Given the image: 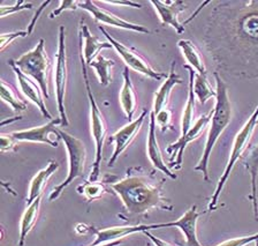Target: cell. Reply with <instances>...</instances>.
I'll use <instances>...</instances> for the list:
<instances>
[{
	"mask_svg": "<svg viewBox=\"0 0 258 246\" xmlns=\"http://www.w3.org/2000/svg\"><path fill=\"white\" fill-rule=\"evenodd\" d=\"M165 179L158 180L153 171L143 168H131L123 178L110 181L108 186L122 201L124 208L133 215H144L152 209L173 211V206L164 196Z\"/></svg>",
	"mask_w": 258,
	"mask_h": 246,
	"instance_id": "6da1fadb",
	"label": "cell"
},
{
	"mask_svg": "<svg viewBox=\"0 0 258 246\" xmlns=\"http://www.w3.org/2000/svg\"><path fill=\"white\" fill-rule=\"evenodd\" d=\"M215 79L217 83L216 106L213 109L212 119L210 122V130L208 133L207 142H205L204 152L202 154L199 164L194 168L195 171H201L203 173V178L205 181H210L208 167L212 149L232 119V104L231 101H229L227 86H226L223 79L220 78V75L217 72L215 73Z\"/></svg>",
	"mask_w": 258,
	"mask_h": 246,
	"instance_id": "7a4b0ae2",
	"label": "cell"
},
{
	"mask_svg": "<svg viewBox=\"0 0 258 246\" xmlns=\"http://www.w3.org/2000/svg\"><path fill=\"white\" fill-rule=\"evenodd\" d=\"M80 59H81V66H82L83 80H84V83H86L89 107H90V127H91L92 138H94V141H95V152H96L95 162L92 164L90 176H89V181H97L100 176V163H102V160H103V146H104L105 138H106L107 124L102 114V111H100L98 104L96 102L94 95H92L90 82H89L87 64H86V60H84L81 47H80Z\"/></svg>",
	"mask_w": 258,
	"mask_h": 246,
	"instance_id": "3957f363",
	"label": "cell"
},
{
	"mask_svg": "<svg viewBox=\"0 0 258 246\" xmlns=\"http://www.w3.org/2000/svg\"><path fill=\"white\" fill-rule=\"evenodd\" d=\"M257 123H258V106L255 109V111L252 112V115L249 117V119L245 122L243 127L237 132L235 139H234L233 148H232L231 155H229V160L227 162V165H226L224 173L219 178V181H218L216 191L213 193L211 200H210L209 211H215L218 205V200H219V196L225 187L226 181H227L229 175H231L234 165L236 164L237 161L241 159V156L243 155V153L247 151V148L249 147L250 140L252 138L253 131H255Z\"/></svg>",
	"mask_w": 258,
	"mask_h": 246,
	"instance_id": "277c9868",
	"label": "cell"
},
{
	"mask_svg": "<svg viewBox=\"0 0 258 246\" xmlns=\"http://www.w3.org/2000/svg\"><path fill=\"white\" fill-rule=\"evenodd\" d=\"M59 135L63 141L68 155V176L61 184L58 185L51 192L48 200L53 201L61 195V193L79 177L84 176V169H86L87 151L84 143L80 139L75 138L74 135L64 132L59 128Z\"/></svg>",
	"mask_w": 258,
	"mask_h": 246,
	"instance_id": "5b68a950",
	"label": "cell"
},
{
	"mask_svg": "<svg viewBox=\"0 0 258 246\" xmlns=\"http://www.w3.org/2000/svg\"><path fill=\"white\" fill-rule=\"evenodd\" d=\"M15 64L24 74L39 84L44 97L48 99L47 80L48 72H50V60L46 56L44 39L40 38L37 45L29 52L22 55L19 59H16Z\"/></svg>",
	"mask_w": 258,
	"mask_h": 246,
	"instance_id": "8992f818",
	"label": "cell"
},
{
	"mask_svg": "<svg viewBox=\"0 0 258 246\" xmlns=\"http://www.w3.org/2000/svg\"><path fill=\"white\" fill-rule=\"evenodd\" d=\"M54 88L56 96V104H58V111L61 119V126H67L68 117L66 114V108H64V96H66L67 88V79H68V64H67V55H66V36H64V27L59 28V43H58V52L55 56L54 64Z\"/></svg>",
	"mask_w": 258,
	"mask_h": 246,
	"instance_id": "52a82bcc",
	"label": "cell"
},
{
	"mask_svg": "<svg viewBox=\"0 0 258 246\" xmlns=\"http://www.w3.org/2000/svg\"><path fill=\"white\" fill-rule=\"evenodd\" d=\"M98 28L99 30L104 34L105 37L107 38V42L111 44L112 47H114L115 51L118 52V55L122 58V60L126 63V65L129 68H132V70L139 72V73L148 76V78H150L152 80L167 79L168 75L156 71L155 68H153L150 64L147 62V59L143 58L139 52H136L135 50H133L131 47L124 45V44L116 41L114 37H112V36L105 30L104 27L98 26Z\"/></svg>",
	"mask_w": 258,
	"mask_h": 246,
	"instance_id": "ba28073f",
	"label": "cell"
},
{
	"mask_svg": "<svg viewBox=\"0 0 258 246\" xmlns=\"http://www.w3.org/2000/svg\"><path fill=\"white\" fill-rule=\"evenodd\" d=\"M201 216V213L197 211V206H192L188 209L179 220L166 222V223H156L145 225V231L152 229H161V228H177L181 230L185 237V243L187 246H202L197 238V221Z\"/></svg>",
	"mask_w": 258,
	"mask_h": 246,
	"instance_id": "9c48e42d",
	"label": "cell"
},
{
	"mask_svg": "<svg viewBox=\"0 0 258 246\" xmlns=\"http://www.w3.org/2000/svg\"><path fill=\"white\" fill-rule=\"evenodd\" d=\"M147 116L148 111L144 109L139 118L133 120V122L127 124L122 128H120L119 131H116L114 134L110 136V141L114 143V152H113V155L111 156L110 161H108V167H114L115 161L119 159V156L126 151L129 144L133 142V140L136 138V135L139 134L140 130L142 128L143 122L147 118Z\"/></svg>",
	"mask_w": 258,
	"mask_h": 246,
	"instance_id": "30bf717a",
	"label": "cell"
},
{
	"mask_svg": "<svg viewBox=\"0 0 258 246\" xmlns=\"http://www.w3.org/2000/svg\"><path fill=\"white\" fill-rule=\"evenodd\" d=\"M235 29V35L244 42L243 44H250V47L258 44V6H252V2L248 3V6L237 14Z\"/></svg>",
	"mask_w": 258,
	"mask_h": 246,
	"instance_id": "8fae6325",
	"label": "cell"
},
{
	"mask_svg": "<svg viewBox=\"0 0 258 246\" xmlns=\"http://www.w3.org/2000/svg\"><path fill=\"white\" fill-rule=\"evenodd\" d=\"M80 9L89 12V13L95 18L96 21L99 23H104V25L120 28V29H124V30L136 31V33H142V34L150 33V30H149L148 28H145L141 25H136V23L128 22L126 20L118 18L116 15L111 13L110 11L100 9V7L96 5V3L91 2V0L80 2Z\"/></svg>",
	"mask_w": 258,
	"mask_h": 246,
	"instance_id": "7c38bea8",
	"label": "cell"
},
{
	"mask_svg": "<svg viewBox=\"0 0 258 246\" xmlns=\"http://www.w3.org/2000/svg\"><path fill=\"white\" fill-rule=\"evenodd\" d=\"M212 114L213 111H210L208 115L202 116L200 119L196 120V123L194 124V126L189 130L187 134L181 135V138L177 140L176 142L172 143L171 146L167 147V153L171 155V160L174 161L175 163L172 168L180 169L182 167V159H183V153H184L185 147H187L191 141L200 138L202 132L207 128L210 122H211Z\"/></svg>",
	"mask_w": 258,
	"mask_h": 246,
	"instance_id": "4fadbf2b",
	"label": "cell"
},
{
	"mask_svg": "<svg viewBox=\"0 0 258 246\" xmlns=\"http://www.w3.org/2000/svg\"><path fill=\"white\" fill-rule=\"evenodd\" d=\"M8 65H10L12 67V70L14 71L23 95L39 109V111L42 112V115L45 117V118H47L48 120L54 119L50 112H48L45 106V102H44V99L45 97H44V94L42 89H40L39 84L37 82H35L34 80L29 78V76L24 74L23 72L16 66L15 60H10V62H8Z\"/></svg>",
	"mask_w": 258,
	"mask_h": 246,
	"instance_id": "5bb4252c",
	"label": "cell"
},
{
	"mask_svg": "<svg viewBox=\"0 0 258 246\" xmlns=\"http://www.w3.org/2000/svg\"><path fill=\"white\" fill-rule=\"evenodd\" d=\"M61 119L55 118L52 119L45 125H42L39 127H32L28 130L15 131L12 132L11 134L13 138L20 142V141H26V142H37V143H46L50 144L51 147L56 148L59 146L58 141L52 140L50 136L52 133L55 135H59V128L56 125H61Z\"/></svg>",
	"mask_w": 258,
	"mask_h": 246,
	"instance_id": "9a60e30c",
	"label": "cell"
},
{
	"mask_svg": "<svg viewBox=\"0 0 258 246\" xmlns=\"http://www.w3.org/2000/svg\"><path fill=\"white\" fill-rule=\"evenodd\" d=\"M160 19L163 26H171L174 28L177 34L184 31V25L179 21V14L187 10V5L183 2H161V0H151L150 2Z\"/></svg>",
	"mask_w": 258,
	"mask_h": 246,
	"instance_id": "2e32d148",
	"label": "cell"
},
{
	"mask_svg": "<svg viewBox=\"0 0 258 246\" xmlns=\"http://www.w3.org/2000/svg\"><path fill=\"white\" fill-rule=\"evenodd\" d=\"M156 115L155 112L151 111L149 114V135H148V141H147V153H148V157L150 160V162L152 163L153 167L157 170H159L161 172H164L165 175L172 179H176V175L173 173L171 170H169L168 167L165 163L163 154H161L158 140H157V135H156Z\"/></svg>",
	"mask_w": 258,
	"mask_h": 246,
	"instance_id": "e0dca14e",
	"label": "cell"
},
{
	"mask_svg": "<svg viewBox=\"0 0 258 246\" xmlns=\"http://www.w3.org/2000/svg\"><path fill=\"white\" fill-rule=\"evenodd\" d=\"M80 47L82 50L84 60L87 65L94 62V60L100 55L99 52L103 49H111L112 45L108 42L99 41L96 36L92 35L89 30L87 25L81 23V31H80Z\"/></svg>",
	"mask_w": 258,
	"mask_h": 246,
	"instance_id": "ac0fdd59",
	"label": "cell"
},
{
	"mask_svg": "<svg viewBox=\"0 0 258 246\" xmlns=\"http://www.w3.org/2000/svg\"><path fill=\"white\" fill-rule=\"evenodd\" d=\"M90 231L94 232L96 235V239L91 246L102 245L106 243H111V241L123 239L124 237L136 232H144L145 225H123V227H112L107 229H95L94 227H90Z\"/></svg>",
	"mask_w": 258,
	"mask_h": 246,
	"instance_id": "d6986e66",
	"label": "cell"
},
{
	"mask_svg": "<svg viewBox=\"0 0 258 246\" xmlns=\"http://www.w3.org/2000/svg\"><path fill=\"white\" fill-rule=\"evenodd\" d=\"M181 83H182V80H181L179 74L175 72V63L173 62L167 79L165 80L163 84H161L158 91L155 94V99H153L152 111L155 112L156 115L159 114L163 109L167 107L172 89L176 86V84H181Z\"/></svg>",
	"mask_w": 258,
	"mask_h": 246,
	"instance_id": "ffe728a7",
	"label": "cell"
},
{
	"mask_svg": "<svg viewBox=\"0 0 258 246\" xmlns=\"http://www.w3.org/2000/svg\"><path fill=\"white\" fill-rule=\"evenodd\" d=\"M120 104L126 118L132 120L137 108V96L131 80V75H129L128 67L124 68L123 71V83L120 91Z\"/></svg>",
	"mask_w": 258,
	"mask_h": 246,
	"instance_id": "44dd1931",
	"label": "cell"
},
{
	"mask_svg": "<svg viewBox=\"0 0 258 246\" xmlns=\"http://www.w3.org/2000/svg\"><path fill=\"white\" fill-rule=\"evenodd\" d=\"M59 169V163L56 161H50L45 168L37 172L34 178H32L29 186V195H28L27 203L28 205L35 201L38 196H42L44 188L50 177Z\"/></svg>",
	"mask_w": 258,
	"mask_h": 246,
	"instance_id": "7402d4cb",
	"label": "cell"
},
{
	"mask_svg": "<svg viewBox=\"0 0 258 246\" xmlns=\"http://www.w3.org/2000/svg\"><path fill=\"white\" fill-rule=\"evenodd\" d=\"M244 167L250 175L251 179V194L249 199L252 203L253 215L255 220L258 221V203H257V175H258V144L250 149L244 159Z\"/></svg>",
	"mask_w": 258,
	"mask_h": 246,
	"instance_id": "603a6c76",
	"label": "cell"
},
{
	"mask_svg": "<svg viewBox=\"0 0 258 246\" xmlns=\"http://www.w3.org/2000/svg\"><path fill=\"white\" fill-rule=\"evenodd\" d=\"M40 204H42V196H38L35 201L28 205L21 217V223H20V238L19 246H23L28 235H29L32 228L35 227L36 222L38 219Z\"/></svg>",
	"mask_w": 258,
	"mask_h": 246,
	"instance_id": "cb8c5ba5",
	"label": "cell"
},
{
	"mask_svg": "<svg viewBox=\"0 0 258 246\" xmlns=\"http://www.w3.org/2000/svg\"><path fill=\"white\" fill-rule=\"evenodd\" d=\"M184 68L189 71V92H188V101L185 103V108L182 114V122H181V135L187 134L189 130L194 126V115H195V102L196 95L194 92V76H195V71L189 65H184Z\"/></svg>",
	"mask_w": 258,
	"mask_h": 246,
	"instance_id": "d4e9b609",
	"label": "cell"
},
{
	"mask_svg": "<svg viewBox=\"0 0 258 246\" xmlns=\"http://www.w3.org/2000/svg\"><path fill=\"white\" fill-rule=\"evenodd\" d=\"M177 46L182 51V55L191 68H194L197 73L203 75L207 74V68H205L203 58H202L195 44H192V42L189 41V39H180L177 42Z\"/></svg>",
	"mask_w": 258,
	"mask_h": 246,
	"instance_id": "484cf974",
	"label": "cell"
},
{
	"mask_svg": "<svg viewBox=\"0 0 258 246\" xmlns=\"http://www.w3.org/2000/svg\"><path fill=\"white\" fill-rule=\"evenodd\" d=\"M0 91H2V100L4 102H6L14 112H22L26 110L27 102L21 99V96L19 95L18 90H16L12 84L2 80V88H0Z\"/></svg>",
	"mask_w": 258,
	"mask_h": 246,
	"instance_id": "4316f807",
	"label": "cell"
},
{
	"mask_svg": "<svg viewBox=\"0 0 258 246\" xmlns=\"http://www.w3.org/2000/svg\"><path fill=\"white\" fill-rule=\"evenodd\" d=\"M194 92L201 104H205L212 97H217V91L212 89L207 74L203 75L197 72H195V76H194Z\"/></svg>",
	"mask_w": 258,
	"mask_h": 246,
	"instance_id": "83f0119b",
	"label": "cell"
},
{
	"mask_svg": "<svg viewBox=\"0 0 258 246\" xmlns=\"http://www.w3.org/2000/svg\"><path fill=\"white\" fill-rule=\"evenodd\" d=\"M89 66L94 68L97 76H98L99 83L102 86H108L110 84V82L112 81L111 71L112 67L114 66V62L112 59H107L103 55H99Z\"/></svg>",
	"mask_w": 258,
	"mask_h": 246,
	"instance_id": "f1b7e54d",
	"label": "cell"
},
{
	"mask_svg": "<svg viewBox=\"0 0 258 246\" xmlns=\"http://www.w3.org/2000/svg\"><path fill=\"white\" fill-rule=\"evenodd\" d=\"M78 191L80 194H83L86 196V199L89 201L98 199L104 194H106L110 191L102 185L100 183H97V181H86V183L80 185L78 187Z\"/></svg>",
	"mask_w": 258,
	"mask_h": 246,
	"instance_id": "f546056e",
	"label": "cell"
},
{
	"mask_svg": "<svg viewBox=\"0 0 258 246\" xmlns=\"http://www.w3.org/2000/svg\"><path fill=\"white\" fill-rule=\"evenodd\" d=\"M31 9H32V5L30 3H26L24 0H19V2L15 3V5H12V6L2 5L0 6V17L5 18V17H7V15L18 13V12H20V11L31 10Z\"/></svg>",
	"mask_w": 258,
	"mask_h": 246,
	"instance_id": "4dcf8cb0",
	"label": "cell"
},
{
	"mask_svg": "<svg viewBox=\"0 0 258 246\" xmlns=\"http://www.w3.org/2000/svg\"><path fill=\"white\" fill-rule=\"evenodd\" d=\"M171 122H172V114H171V110L167 108L163 109L159 114L156 115V123L163 132L167 130H173V127L171 126Z\"/></svg>",
	"mask_w": 258,
	"mask_h": 246,
	"instance_id": "1f68e13d",
	"label": "cell"
},
{
	"mask_svg": "<svg viewBox=\"0 0 258 246\" xmlns=\"http://www.w3.org/2000/svg\"><path fill=\"white\" fill-rule=\"evenodd\" d=\"M258 240V233H253L250 236H242L237 238H233V239L225 240L223 243L218 244L217 246H247L252 241Z\"/></svg>",
	"mask_w": 258,
	"mask_h": 246,
	"instance_id": "d6a6232c",
	"label": "cell"
},
{
	"mask_svg": "<svg viewBox=\"0 0 258 246\" xmlns=\"http://www.w3.org/2000/svg\"><path fill=\"white\" fill-rule=\"evenodd\" d=\"M26 36H29L28 30L26 31H14V33H7V34H2L0 36V51H4L6 49V46L10 45V44L14 41V39L19 37H26Z\"/></svg>",
	"mask_w": 258,
	"mask_h": 246,
	"instance_id": "836d02e7",
	"label": "cell"
},
{
	"mask_svg": "<svg viewBox=\"0 0 258 246\" xmlns=\"http://www.w3.org/2000/svg\"><path fill=\"white\" fill-rule=\"evenodd\" d=\"M78 9H80V2H78V0H62V2H60V6L58 9L54 10L50 14V18L53 19L55 17H59L63 11H67V10L74 11Z\"/></svg>",
	"mask_w": 258,
	"mask_h": 246,
	"instance_id": "e575fe53",
	"label": "cell"
},
{
	"mask_svg": "<svg viewBox=\"0 0 258 246\" xmlns=\"http://www.w3.org/2000/svg\"><path fill=\"white\" fill-rule=\"evenodd\" d=\"M2 144H0V151L2 152H11L13 151L16 146V141L13 136H12L11 133L8 134H5V133H2Z\"/></svg>",
	"mask_w": 258,
	"mask_h": 246,
	"instance_id": "d590c367",
	"label": "cell"
},
{
	"mask_svg": "<svg viewBox=\"0 0 258 246\" xmlns=\"http://www.w3.org/2000/svg\"><path fill=\"white\" fill-rule=\"evenodd\" d=\"M50 3H51L50 0H47V2H44V3L42 4V5H40V7L38 9V11L36 12V14L34 15V18H32V20H31V22H30L29 27H28V33H29V35L32 33V30H34V28H35V26H36V22H37V20L39 19L40 14L43 13L44 9H45V7H46Z\"/></svg>",
	"mask_w": 258,
	"mask_h": 246,
	"instance_id": "8d00e7d4",
	"label": "cell"
},
{
	"mask_svg": "<svg viewBox=\"0 0 258 246\" xmlns=\"http://www.w3.org/2000/svg\"><path fill=\"white\" fill-rule=\"evenodd\" d=\"M144 233H145V236H147L149 239L152 241L155 246H173L169 243H167V241H165L163 239H160V238H158V237L153 236L150 231H144Z\"/></svg>",
	"mask_w": 258,
	"mask_h": 246,
	"instance_id": "74e56055",
	"label": "cell"
},
{
	"mask_svg": "<svg viewBox=\"0 0 258 246\" xmlns=\"http://www.w3.org/2000/svg\"><path fill=\"white\" fill-rule=\"evenodd\" d=\"M106 4H115V5H126L129 7H134V9H141V4L134 2H104Z\"/></svg>",
	"mask_w": 258,
	"mask_h": 246,
	"instance_id": "f35d334b",
	"label": "cell"
},
{
	"mask_svg": "<svg viewBox=\"0 0 258 246\" xmlns=\"http://www.w3.org/2000/svg\"><path fill=\"white\" fill-rule=\"evenodd\" d=\"M123 239H120V240H115V241H111V243H106V244H102V245H97V246H118L121 243H122ZM91 246V245H90Z\"/></svg>",
	"mask_w": 258,
	"mask_h": 246,
	"instance_id": "ab89813d",
	"label": "cell"
},
{
	"mask_svg": "<svg viewBox=\"0 0 258 246\" xmlns=\"http://www.w3.org/2000/svg\"><path fill=\"white\" fill-rule=\"evenodd\" d=\"M255 246H258V240L255 241Z\"/></svg>",
	"mask_w": 258,
	"mask_h": 246,
	"instance_id": "60d3db41",
	"label": "cell"
},
{
	"mask_svg": "<svg viewBox=\"0 0 258 246\" xmlns=\"http://www.w3.org/2000/svg\"><path fill=\"white\" fill-rule=\"evenodd\" d=\"M145 246H150V244H149V243H147V245H145Z\"/></svg>",
	"mask_w": 258,
	"mask_h": 246,
	"instance_id": "b9f144b4",
	"label": "cell"
}]
</instances>
